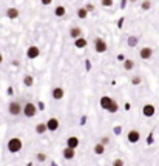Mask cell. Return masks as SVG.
<instances>
[{
  "label": "cell",
  "mask_w": 159,
  "mask_h": 166,
  "mask_svg": "<svg viewBox=\"0 0 159 166\" xmlns=\"http://www.w3.org/2000/svg\"><path fill=\"white\" fill-rule=\"evenodd\" d=\"M94 51L99 52V54L107 51V43H105V40L99 39V37H98V39H94Z\"/></svg>",
  "instance_id": "obj_4"
},
{
  "label": "cell",
  "mask_w": 159,
  "mask_h": 166,
  "mask_svg": "<svg viewBox=\"0 0 159 166\" xmlns=\"http://www.w3.org/2000/svg\"><path fill=\"white\" fill-rule=\"evenodd\" d=\"M133 68H135V62L131 59H127L125 62H124V69H125V71H131Z\"/></svg>",
  "instance_id": "obj_19"
},
{
  "label": "cell",
  "mask_w": 159,
  "mask_h": 166,
  "mask_svg": "<svg viewBox=\"0 0 159 166\" xmlns=\"http://www.w3.org/2000/svg\"><path fill=\"white\" fill-rule=\"evenodd\" d=\"M8 112H10L13 117H17V115H20L23 112V106L20 105V101H11L10 106H8Z\"/></svg>",
  "instance_id": "obj_3"
},
{
  "label": "cell",
  "mask_w": 159,
  "mask_h": 166,
  "mask_svg": "<svg viewBox=\"0 0 159 166\" xmlns=\"http://www.w3.org/2000/svg\"><path fill=\"white\" fill-rule=\"evenodd\" d=\"M139 83H141V77L135 76L133 79H131V85H139Z\"/></svg>",
  "instance_id": "obj_28"
},
{
  "label": "cell",
  "mask_w": 159,
  "mask_h": 166,
  "mask_svg": "<svg viewBox=\"0 0 159 166\" xmlns=\"http://www.w3.org/2000/svg\"><path fill=\"white\" fill-rule=\"evenodd\" d=\"M105 152V145L101 142V143H98V145H94V154L96 155H102Z\"/></svg>",
  "instance_id": "obj_17"
},
{
  "label": "cell",
  "mask_w": 159,
  "mask_h": 166,
  "mask_svg": "<svg viewBox=\"0 0 159 166\" xmlns=\"http://www.w3.org/2000/svg\"><path fill=\"white\" fill-rule=\"evenodd\" d=\"M113 101H114V100H113L111 97H108V95L101 97V108H102V109H105V111H108V108L111 106Z\"/></svg>",
  "instance_id": "obj_12"
},
{
  "label": "cell",
  "mask_w": 159,
  "mask_h": 166,
  "mask_svg": "<svg viewBox=\"0 0 159 166\" xmlns=\"http://www.w3.org/2000/svg\"><path fill=\"white\" fill-rule=\"evenodd\" d=\"M128 45H130V46H135V45H138V39H136V37H133V35H131L130 39H128Z\"/></svg>",
  "instance_id": "obj_26"
},
{
  "label": "cell",
  "mask_w": 159,
  "mask_h": 166,
  "mask_svg": "<svg viewBox=\"0 0 159 166\" xmlns=\"http://www.w3.org/2000/svg\"><path fill=\"white\" fill-rule=\"evenodd\" d=\"M130 2H133V3H135V2H138V0H130Z\"/></svg>",
  "instance_id": "obj_34"
},
{
  "label": "cell",
  "mask_w": 159,
  "mask_h": 166,
  "mask_svg": "<svg viewBox=\"0 0 159 166\" xmlns=\"http://www.w3.org/2000/svg\"><path fill=\"white\" fill-rule=\"evenodd\" d=\"M113 165H114V166H122V165H124V162H122V160H114V162H113Z\"/></svg>",
  "instance_id": "obj_29"
},
{
  "label": "cell",
  "mask_w": 159,
  "mask_h": 166,
  "mask_svg": "<svg viewBox=\"0 0 159 166\" xmlns=\"http://www.w3.org/2000/svg\"><path fill=\"white\" fill-rule=\"evenodd\" d=\"M2 62H3V55H2V52H0V65H2Z\"/></svg>",
  "instance_id": "obj_33"
},
{
  "label": "cell",
  "mask_w": 159,
  "mask_h": 166,
  "mask_svg": "<svg viewBox=\"0 0 159 166\" xmlns=\"http://www.w3.org/2000/svg\"><path fill=\"white\" fill-rule=\"evenodd\" d=\"M47 131H48L47 123H37V125H36V132H37V134H45Z\"/></svg>",
  "instance_id": "obj_18"
},
{
  "label": "cell",
  "mask_w": 159,
  "mask_h": 166,
  "mask_svg": "<svg viewBox=\"0 0 159 166\" xmlns=\"http://www.w3.org/2000/svg\"><path fill=\"white\" fill-rule=\"evenodd\" d=\"M59 120L57 118H54V117H51V118H48L47 120V126H48V131H57L59 129Z\"/></svg>",
  "instance_id": "obj_10"
},
{
  "label": "cell",
  "mask_w": 159,
  "mask_h": 166,
  "mask_svg": "<svg viewBox=\"0 0 159 166\" xmlns=\"http://www.w3.org/2000/svg\"><path fill=\"white\" fill-rule=\"evenodd\" d=\"M62 155H64V159H65V160H73L74 157H76V149H74V148L67 146L65 149L62 151Z\"/></svg>",
  "instance_id": "obj_7"
},
{
  "label": "cell",
  "mask_w": 159,
  "mask_h": 166,
  "mask_svg": "<svg viewBox=\"0 0 159 166\" xmlns=\"http://www.w3.org/2000/svg\"><path fill=\"white\" fill-rule=\"evenodd\" d=\"M39 55H40V49L37 48V46H30V48L28 49H26V57H28V59H37L39 57Z\"/></svg>",
  "instance_id": "obj_5"
},
{
  "label": "cell",
  "mask_w": 159,
  "mask_h": 166,
  "mask_svg": "<svg viewBox=\"0 0 159 166\" xmlns=\"http://www.w3.org/2000/svg\"><path fill=\"white\" fill-rule=\"evenodd\" d=\"M36 159H37V162H45V159H47V155L40 152V154H37V155H36Z\"/></svg>",
  "instance_id": "obj_27"
},
{
  "label": "cell",
  "mask_w": 159,
  "mask_h": 166,
  "mask_svg": "<svg viewBox=\"0 0 159 166\" xmlns=\"http://www.w3.org/2000/svg\"><path fill=\"white\" fill-rule=\"evenodd\" d=\"M127 138H128L130 143H138L141 140V134H139V131H136V129H131V131L127 134Z\"/></svg>",
  "instance_id": "obj_8"
},
{
  "label": "cell",
  "mask_w": 159,
  "mask_h": 166,
  "mask_svg": "<svg viewBox=\"0 0 159 166\" xmlns=\"http://www.w3.org/2000/svg\"><path fill=\"white\" fill-rule=\"evenodd\" d=\"M113 3H114V0H101V5H102V6H105V8L113 6Z\"/></svg>",
  "instance_id": "obj_25"
},
{
  "label": "cell",
  "mask_w": 159,
  "mask_h": 166,
  "mask_svg": "<svg viewBox=\"0 0 159 166\" xmlns=\"http://www.w3.org/2000/svg\"><path fill=\"white\" fill-rule=\"evenodd\" d=\"M118 111H119V105H118V101L114 100L111 103V106L108 108V112H118Z\"/></svg>",
  "instance_id": "obj_24"
},
{
  "label": "cell",
  "mask_w": 159,
  "mask_h": 166,
  "mask_svg": "<svg viewBox=\"0 0 159 166\" xmlns=\"http://www.w3.org/2000/svg\"><path fill=\"white\" fill-rule=\"evenodd\" d=\"M65 12H67L65 6H56V9H54V14H56L57 17H64Z\"/></svg>",
  "instance_id": "obj_22"
},
{
  "label": "cell",
  "mask_w": 159,
  "mask_h": 166,
  "mask_svg": "<svg viewBox=\"0 0 159 166\" xmlns=\"http://www.w3.org/2000/svg\"><path fill=\"white\" fill-rule=\"evenodd\" d=\"M6 15L10 18H17L19 17V9L17 8H8L6 9Z\"/></svg>",
  "instance_id": "obj_16"
},
{
  "label": "cell",
  "mask_w": 159,
  "mask_h": 166,
  "mask_svg": "<svg viewBox=\"0 0 159 166\" xmlns=\"http://www.w3.org/2000/svg\"><path fill=\"white\" fill-rule=\"evenodd\" d=\"M102 143H104V145L108 143V137H104V138H102Z\"/></svg>",
  "instance_id": "obj_32"
},
{
  "label": "cell",
  "mask_w": 159,
  "mask_h": 166,
  "mask_svg": "<svg viewBox=\"0 0 159 166\" xmlns=\"http://www.w3.org/2000/svg\"><path fill=\"white\" fill-rule=\"evenodd\" d=\"M141 8H142V11H148V9L152 8V2H150V0H144V2L141 3Z\"/></svg>",
  "instance_id": "obj_23"
},
{
  "label": "cell",
  "mask_w": 159,
  "mask_h": 166,
  "mask_svg": "<svg viewBox=\"0 0 159 166\" xmlns=\"http://www.w3.org/2000/svg\"><path fill=\"white\" fill-rule=\"evenodd\" d=\"M85 8L88 9V11H93V9H94V6H93V5H87Z\"/></svg>",
  "instance_id": "obj_31"
},
{
  "label": "cell",
  "mask_w": 159,
  "mask_h": 166,
  "mask_svg": "<svg viewBox=\"0 0 159 166\" xmlns=\"http://www.w3.org/2000/svg\"><path fill=\"white\" fill-rule=\"evenodd\" d=\"M82 35V29L79 26H73V28H70V37L74 40V39H77V37H81Z\"/></svg>",
  "instance_id": "obj_13"
},
{
  "label": "cell",
  "mask_w": 159,
  "mask_h": 166,
  "mask_svg": "<svg viewBox=\"0 0 159 166\" xmlns=\"http://www.w3.org/2000/svg\"><path fill=\"white\" fill-rule=\"evenodd\" d=\"M155 112H156V108H155L153 105H150V103L144 105V108H142V114H144L145 117H153Z\"/></svg>",
  "instance_id": "obj_11"
},
{
  "label": "cell",
  "mask_w": 159,
  "mask_h": 166,
  "mask_svg": "<svg viewBox=\"0 0 159 166\" xmlns=\"http://www.w3.org/2000/svg\"><path fill=\"white\" fill-rule=\"evenodd\" d=\"M40 2H42V5H51V2H53V0H40Z\"/></svg>",
  "instance_id": "obj_30"
},
{
  "label": "cell",
  "mask_w": 159,
  "mask_h": 166,
  "mask_svg": "<svg viewBox=\"0 0 159 166\" xmlns=\"http://www.w3.org/2000/svg\"><path fill=\"white\" fill-rule=\"evenodd\" d=\"M26 118H31L37 114V106L33 103V101H28V103L23 105V112H22Z\"/></svg>",
  "instance_id": "obj_2"
},
{
  "label": "cell",
  "mask_w": 159,
  "mask_h": 166,
  "mask_svg": "<svg viewBox=\"0 0 159 166\" xmlns=\"http://www.w3.org/2000/svg\"><path fill=\"white\" fill-rule=\"evenodd\" d=\"M8 151H10L11 154H17V152H20V149H22V146H23V143H22V140L19 137H13L10 142H8Z\"/></svg>",
  "instance_id": "obj_1"
},
{
  "label": "cell",
  "mask_w": 159,
  "mask_h": 166,
  "mask_svg": "<svg viewBox=\"0 0 159 166\" xmlns=\"http://www.w3.org/2000/svg\"><path fill=\"white\" fill-rule=\"evenodd\" d=\"M139 55H141V59H142V60H150V59H152V55H153V49L148 48V46H144V48H141Z\"/></svg>",
  "instance_id": "obj_6"
},
{
  "label": "cell",
  "mask_w": 159,
  "mask_h": 166,
  "mask_svg": "<svg viewBox=\"0 0 159 166\" xmlns=\"http://www.w3.org/2000/svg\"><path fill=\"white\" fill-rule=\"evenodd\" d=\"M87 45H88V42L84 39L82 35H81V37H77V39H74V46H76L77 49H84Z\"/></svg>",
  "instance_id": "obj_14"
},
{
  "label": "cell",
  "mask_w": 159,
  "mask_h": 166,
  "mask_svg": "<svg viewBox=\"0 0 159 166\" xmlns=\"http://www.w3.org/2000/svg\"><path fill=\"white\" fill-rule=\"evenodd\" d=\"M88 12H90V11H88L87 8H79L77 9V17L79 18H87L88 17Z\"/></svg>",
  "instance_id": "obj_21"
},
{
  "label": "cell",
  "mask_w": 159,
  "mask_h": 166,
  "mask_svg": "<svg viewBox=\"0 0 159 166\" xmlns=\"http://www.w3.org/2000/svg\"><path fill=\"white\" fill-rule=\"evenodd\" d=\"M64 95H65V91H64V88H60V86H56L54 89H53V92H51V97L54 100H62Z\"/></svg>",
  "instance_id": "obj_9"
},
{
  "label": "cell",
  "mask_w": 159,
  "mask_h": 166,
  "mask_svg": "<svg viewBox=\"0 0 159 166\" xmlns=\"http://www.w3.org/2000/svg\"><path fill=\"white\" fill-rule=\"evenodd\" d=\"M67 146H70V148H76L79 146V138L76 137V135H71V137H68L67 138Z\"/></svg>",
  "instance_id": "obj_15"
},
{
  "label": "cell",
  "mask_w": 159,
  "mask_h": 166,
  "mask_svg": "<svg viewBox=\"0 0 159 166\" xmlns=\"http://www.w3.org/2000/svg\"><path fill=\"white\" fill-rule=\"evenodd\" d=\"M23 85H25V86H33V85H34V79H33V76L26 74V76L23 77Z\"/></svg>",
  "instance_id": "obj_20"
}]
</instances>
